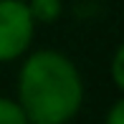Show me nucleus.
<instances>
[{
	"label": "nucleus",
	"instance_id": "f257e3e1",
	"mask_svg": "<svg viewBox=\"0 0 124 124\" xmlns=\"http://www.w3.org/2000/svg\"><path fill=\"white\" fill-rule=\"evenodd\" d=\"M15 99L36 124H69L86 99L78 63L58 48H31L20 58Z\"/></svg>",
	"mask_w": 124,
	"mask_h": 124
},
{
	"label": "nucleus",
	"instance_id": "f03ea898",
	"mask_svg": "<svg viewBox=\"0 0 124 124\" xmlns=\"http://www.w3.org/2000/svg\"><path fill=\"white\" fill-rule=\"evenodd\" d=\"M36 23L25 0H0V63H15L36 41Z\"/></svg>",
	"mask_w": 124,
	"mask_h": 124
},
{
	"label": "nucleus",
	"instance_id": "7ed1b4c3",
	"mask_svg": "<svg viewBox=\"0 0 124 124\" xmlns=\"http://www.w3.org/2000/svg\"><path fill=\"white\" fill-rule=\"evenodd\" d=\"M36 25H53L63 15V0H25Z\"/></svg>",
	"mask_w": 124,
	"mask_h": 124
},
{
	"label": "nucleus",
	"instance_id": "20e7f679",
	"mask_svg": "<svg viewBox=\"0 0 124 124\" xmlns=\"http://www.w3.org/2000/svg\"><path fill=\"white\" fill-rule=\"evenodd\" d=\"M0 124H31L23 106L15 96H3L0 94Z\"/></svg>",
	"mask_w": 124,
	"mask_h": 124
},
{
	"label": "nucleus",
	"instance_id": "39448f33",
	"mask_svg": "<svg viewBox=\"0 0 124 124\" xmlns=\"http://www.w3.org/2000/svg\"><path fill=\"white\" fill-rule=\"evenodd\" d=\"M109 78L114 84L116 91H124V46H116L114 53H111V61H109Z\"/></svg>",
	"mask_w": 124,
	"mask_h": 124
},
{
	"label": "nucleus",
	"instance_id": "423d86ee",
	"mask_svg": "<svg viewBox=\"0 0 124 124\" xmlns=\"http://www.w3.org/2000/svg\"><path fill=\"white\" fill-rule=\"evenodd\" d=\"M101 124H124V99L122 96H116L114 101H111V106L106 109Z\"/></svg>",
	"mask_w": 124,
	"mask_h": 124
},
{
	"label": "nucleus",
	"instance_id": "0eeeda50",
	"mask_svg": "<svg viewBox=\"0 0 124 124\" xmlns=\"http://www.w3.org/2000/svg\"><path fill=\"white\" fill-rule=\"evenodd\" d=\"M31 124H36V122H31Z\"/></svg>",
	"mask_w": 124,
	"mask_h": 124
}]
</instances>
